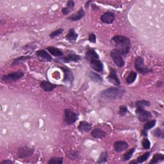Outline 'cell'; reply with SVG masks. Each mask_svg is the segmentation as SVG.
Returning a JSON list of instances; mask_svg holds the SVG:
<instances>
[{"mask_svg":"<svg viewBox=\"0 0 164 164\" xmlns=\"http://www.w3.org/2000/svg\"><path fill=\"white\" fill-rule=\"evenodd\" d=\"M90 3H92V2H90V1H88V2L86 3V4H85V8H86V9L89 8V4H90Z\"/></svg>","mask_w":164,"mask_h":164,"instance_id":"41","label":"cell"},{"mask_svg":"<svg viewBox=\"0 0 164 164\" xmlns=\"http://www.w3.org/2000/svg\"><path fill=\"white\" fill-rule=\"evenodd\" d=\"M135 151V148H133L131 149H130L128 151L126 152V153L124 154V156H123V159L125 161L126 160H130L131 158L133 156V154L134 153V152Z\"/></svg>","mask_w":164,"mask_h":164,"instance_id":"32","label":"cell"},{"mask_svg":"<svg viewBox=\"0 0 164 164\" xmlns=\"http://www.w3.org/2000/svg\"><path fill=\"white\" fill-rule=\"evenodd\" d=\"M135 68L139 73L145 75L153 71L151 69L148 68L144 63V59L142 57H138L135 60Z\"/></svg>","mask_w":164,"mask_h":164,"instance_id":"3","label":"cell"},{"mask_svg":"<svg viewBox=\"0 0 164 164\" xmlns=\"http://www.w3.org/2000/svg\"><path fill=\"white\" fill-rule=\"evenodd\" d=\"M142 145L144 149H149L151 147V143L149 139L147 138H144L142 142Z\"/></svg>","mask_w":164,"mask_h":164,"instance_id":"35","label":"cell"},{"mask_svg":"<svg viewBox=\"0 0 164 164\" xmlns=\"http://www.w3.org/2000/svg\"><path fill=\"white\" fill-rule=\"evenodd\" d=\"M156 120H151L150 121H148L147 123H145V124L144 126V131H143V133L142 135L144 136H147V131L149 130H151V128H153V127L156 125Z\"/></svg>","mask_w":164,"mask_h":164,"instance_id":"22","label":"cell"},{"mask_svg":"<svg viewBox=\"0 0 164 164\" xmlns=\"http://www.w3.org/2000/svg\"><path fill=\"white\" fill-rule=\"evenodd\" d=\"M149 156H150V152H146V153H145L144 155L140 156L137 158V163H142L145 162L148 159Z\"/></svg>","mask_w":164,"mask_h":164,"instance_id":"29","label":"cell"},{"mask_svg":"<svg viewBox=\"0 0 164 164\" xmlns=\"http://www.w3.org/2000/svg\"><path fill=\"white\" fill-rule=\"evenodd\" d=\"M33 152V149L28 146H23L20 148L18 150L17 155L21 159H25V158L32 155Z\"/></svg>","mask_w":164,"mask_h":164,"instance_id":"9","label":"cell"},{"mask_svg":"<svg viewBox=\"0 0 164 164\" xmlns=\"http://www.w3.org/2000/svg\"><path fill=\"white\" fill-rule=\"evenodd\" d=\"M137 163V162H135V161H132V162H130V163Z\"/></svg>","mask_w":164,"mask_h":164,"instance_id":"42","label":"cell"},{"mask_svg":"<svg viewBox=\"0 0 164 164\" xmlns=\"http://www.w3.org/2000/svg\"><path fill=\"white\" fill-rule=\"evenodd\" d=\"M137 77V72H134V71H131L130 72V74L128 75V76L126 77V83L127 84L133 83V82L135 81Z\"/></svg>","mask_w":164,"mask_h":164,"instance_id":"27","label":"cell"},{"mask_svg":"<svg viewBox=\"0 0 164 164\" xmlns=\"http://www.w3.org/2000/svg\"><path fill=\"white\" fill-rule=\"evenodd\" d=\"M91 135L95 138H103L106 136V132L100 128H95L91 132Z\"/></svg>","mask_w":164,"mask_h":164,"instance_id":"20","label":"cell"},{"mask_svg":"<svg viewBox=\"0 0 164 164\" xmlns=\"http://www.w3.org/2000/svg\"><path fill=\"white\" fill-rule=\"evenodd\" d=\"M113 42L115 49L121 54H126L129 53L130 50V40L123 35H115L112 39Z\"/></svg>","mask_w":164,"mask_h":164,"instance_id":"1","label":"cell"},{"mask_svg":"<svg viewBox=\"0 0 164 164\" xmlns=\"http://www.w3.org/2000/svg\"><path fill=\"white\" fill-rule=\"evenodd\" d=\"M85 58L89 62L95 59H99L98 54L94 50L89 49L85 53Z\"/></svg>","mask_w":164,"mask_h":164,"instance_id":"18","label":"cell"},{"mask_svg":"<svg viewBox=\"0 0 164 164\" xmlns=\"http://www.w3.org/2000/svg\"><path fill=\"white\" fill-rule=\"evenodd\" d=\"M90 62V65L94 70L98 72H103V64L100 61L99 59H95L91 60Z\"/></svg>","mask_w":164,"mask_h":164,"instance_id":"14","label":"cell"},{"mask_svg":"<svg viewBox=\"0 0 164 164\" xmlns=\"http://www.w3.org/2000/svg\"><path fill=\"white\" fill-rule=\"evenodd\" d=\"M114 149L117 152H122L123 151H125L126 149L128 148V144H127L125 141H116L113 144Z\"/></svg>","mask_w":164,"mask_h":164,"instance_id":"16","label":"cell"},{"mask_svg":"<svg viewBox=\"0 0 164 164\" xmlns=\"http://www.w3.org/2000/svg\"><path fill=\"white\" fill-rule=\"evenodd\" d=\"M115 18V14L112 12L108 11L101 15L100 19L103 23L106 24H111L114 21Z\"/></svg>","mask_w":164,"mask_h":164,"instance_id":"10","label":"cell"},{"mask_svg":"<svg viewBox=\"0 0 164 164\" xmlns=\"http://www.w3.org/2000/svg\"><path fill=\"white\" fill-rule=\"evenodd\" d=\"M107 78H108V81L110 82L111 83L113 84L114 85L118 86L120 84V80H119V79L117 75V72L114 69H112V68L110 69V73H109Z\"/></svg>","mask_w":164,"mask_h":164,"instance_id":"11","label":"cell"},{"mask_svg":"<svg viewBox=\"0 0 164 164\" xmlns=\"http://www.w3.org/2000/svg\"><path fill=\"white\" fill-rule=\"evenodd\" d=\"M85 15V11L83 10V9L81 8L80 10H78V12H76V14L69 17L68 18V19L72 21H77L82 19L83 17H84Z\"/></svg>","mask_w":164,"mask_h":164,"instance_id":"17","label":"cell"},{"mask_svg":"<svg viewBox=\"0 0 164 164\" xmlns=\"http://www.w3.org/2000/svg\"><path fill=\"white\" fill-rule=\"evenodd\" d=\"M64 32V29L63 28H60V29H58L57 30H54V31H53V32H51L50 35V37L51 38H54L57 37V36L60 35V34H62Z\"/></svg>","mask_w":164,"mask_h":164,"instance_id":"34","label":"cell"},{"mask_svg":"<svg viewBox=\"0 0 164 164\" xmlns=\"http://www.w3.org/2000/svg\"><path fill=\"white\" fill-rule=\"evenodd\" d=\"M14 162L12 161H11L10 160H6L4 161H2L1 162V164H10V163H13Z\"/></svg>","mask_w":164,"mask_h":164,"instance_id":"40","label":"cell"},{"mask_svg":"<svg viewBox=\"0 0 164 164\" xmlns=\"http://www.w3.org/2000/svg\"><path fill=\"white\" fill-rule=\"evenodd\" d=\"M64 162V159L62 157H53L48 162V163H58V164H62Z\"/></svg>","mask_w":164,"mask_h":164,"instance_id":"30","label":"cell"},{"mask_svg":"<svg viewBox=\"0 0 164 164\" xmlns=\"http://www.w3.org/2000/svg\"><path fill=\"white\" fill-rule=\"evenodd\" d=\"M75 5V4L74 1H72V0H71V1H69L68 2V7H64L62 9V13L65 15L69 14L71 12V10L74 9Z\"/></svg>","mask_w":164,"mask_h":164,"instance_id":"25","label":"cell"},{"mask_svg":"<svg viewBox=\"0 0 164 164\" xmlns=\"http://www.w3.org/2000/svg\"><path fill=\"white\" fill-rule=\"evenodd\" d=\"M107 160H108V153H106V151L102 152L97 163H106Z\"/></svg>","mask_w":164,"mask_h":164,"instance_id":"28","label":"cell"},{"mask_svg":"<svg viewBox=\"0 0 164 164\" xmlns=\"http://www.w3.org/2000/svg\"><path fill=\"white\" fill-rule=\"evenodd\" d=\"M123 90L117 87H110L103 90L100 94L102 98L106 99H115L120 98L123 95Z\"/></svg>","mask_w":164,"mask_h":164,"instance_id":"2","label":"cell"},{"mask_svg":"<svg viewBox=\"0 0 164 164\" xmlns=\"http://www.w3.org/2000/svg\"><path fill=\"white\" fill-rule=\"evenodd\" d=\"M24 76L23 72L21 71H17L12 72L8 75H3L2 77V80L4 82H14L20 80Z\"/></svg>","mask_w":164,"mask_h":164,"instance_id":"4","label":"cell"},{"mask_svg":"<svg viewBox=\"0 0 164 164\" xmlns=\"http://www.w3.org/2000/svg\"><path fill=\"white\" fill-rule=\"evenodd\" d=\"M36 55L40 60H44L46 62H50L52 60V58L50 54L44 50H40L36 52Z\"/></svg>","mask_w":164,"mask_h":164,"instance_id":"15","label":"cell"},{"mask_svg":"<svg viewBox=\"0 0 164 164\" xmlns=\"http://www.w3.org/2000/svg\"><path fill=\"white\" fill-rule=\"evenodd\" d=\"M60 68L61 69L64 74V80L63 82L65 83H72L74 81V75L72 73V72L70 71L69 69L62 68V67H60Z\"/></svg>","mask_w":164,"mask_h":164,"instance_id":"12","label":"cell"},{"mask_svg":"<svg viewBox=\"0 0 164 164\" xmlns=\"http://www.w3.org/2000/svg\"><path fill=\"white\" fill-rule=\"evenodd\" d=\"M40 86L42 89H43L45 92H51L54 89H56L58 85L55 84H53L48 81H42L40 83Z\"/></svg>","mask_w":164,"mask_h":164,"instance_id":"13","label":"cell"},{"mask_svg":"<svg viewBox=\"0 0 164 164\" xmlns=\"http://www.w3.org/2000/svg\"><path fill=\"white\" fill-rule=\"evenodd\" d=\"M67 155H68V157L70 159V160H76L78 158V154L77 152L74 151H69Z\"/></svg>","mask_w":164,"mask_h":164,"instance_id":"36","label":"cell"},{"mask_svg":"<svg viewBox=\"0 0 164 164\" xmlns=\"http://www.w3.org/2000/svg\"><path fill=\"white\" fill-rule=\"evenodd\" d=\"M78 128L82 132H89L92 130V125L87 121H81L78 125Z\"/></svg>","mask_w":164,"mask_h":164,"instance_id":"19","label":"cell"},{"mask_svg":"<svg viewBox=\"0 0 164 164\" xmlns=\"http://www.w3.org/2000/svg\"><path fill=\"white\" fill-rule=\"evenodd\" d=\"M31 58H32L31 56H21V57H18V58H16L14 60V62L12 63V65H16V64H19L20 62H22L23 61H25V60L30 59Z\"/></svg>","mask_w":164,"mask_h":164,"instance_id":"31","label":"cell"},{"mask_svg":"<svg viewBox=\"0 0 164 164\" xmlns=\"http://www.w3.org/2000/svg\"><path fill=\"white\" fill-rule=\"evenodd\" d=\"M127 112V108L126 106L122 105L120 106L119 108V114L120 115V116H124L126 114Z\"/></svg>","mask_w":164,"mask_h":164,"instance_id":"38","label":"cell"},{"mask_svg":"<svg viewBox=\"0 0 164 164\" xmlns=\"http://www.w3.org/2000/svg\"><path fill=\"white\" fill-rule=\"evenodd\" d=\"M78 119V115L71 109H65L64 110V120L67 124H74Z\"/></svg>","mask_w":164,"mask_h":164,"instance_id":"5","label":"cell"},{"mask_svg":"<svg viewBox=\"0 0 164 164\" xmlns=\"http://www.w3.org/2000/svg\"><path fill=\"white\" fill-rule=\"evenodd\" d=\"M152 133H153V135L156 137H162V138H163V131H162V130L159 128V127H158V128H156V129H155L153 132H152Z\"/></svg>","mask_w":164,"mask_h":164,"instance_id":"37","label":"cell"},{"mask_svg":"<svg viewBox=\"0 0 164 164\" xmlns=\"http://www.w3.org/2000/svg\"><path fill=\"white\" fill-rule=\"evenodd\" d=\"M110 56L113 60V62L118 67V68H123V67H124L125 64L124 60L122 57V54H121L119 51H117L116 50H113L110 52Z\"/></svg>","mask_w":164,"mask_h":164,"instance_id":"8","label":"cell"},{"mask_svg":"<svg viewBox=\"0 0 164 164\" xmlns=\"http://www.w3.org/2000/svg\"><path fill=\"white\" fill-rule=\"evenodd\" d=\"M89 40L92 43H96V36L94 33H91L89 36Z\"/></svg>","mask_w":164,"mask_h":164,"instance_id":"39","label":"cell"},{"mask_svg":"<svg viewBox=\"0 0 164 164\" xmlns=\"http://www.w3.org/2000/svg\"><path fill=\"white\" fill-rule=\"evenodd\" d=\"M136 105L137 107L143 108L145 106H150V102L146 100H141L136 103Z\"/></svg>","mask_w":164,"mask_h":164,"instance_id":"33","label":"cell"},{"mask_svg":"<svg viewBox=\"0 0 164 164\" xmlns=\"http://www.w3.org/2000/svg\"><path fill=\"white\" fill-rule=\"evenodd\" d=\"M47 50L49 51L52 55L56 57H61L64 55L63 52L60 49L55 47L50 46L47 47Z\"/></svg>","mask_w":164,"mask_h":164,"instance_id":"21","label":"cell"},{"mask_svg":"<svg viewBox=\"0 0 164 164\" xmlns=\"http://www.w3.org/2000/svg\"><path fill=\"white\" fill-rule=\"evenodd\" d=\"M78 34L76 33L74 28L70 29L68 35H66L65 39L69 42H74L76 41L78 38Z\"/></svg>","mask_w":164,"mask_h":164,"instance_id":"23","label":"cell"},{"mask_svg":"<svg viewBox=\"0 0 164 164\" xmlns=\"http://www.w3.org/2000/svg\"><path fill=\"white\" fill-rule=\"evenodd\" d=\"M135 113L138 120L142 123L147 122V121H148L152 117L151 113L149 112L144 110L142 108L137 107Z\"/></svg>","mask_w":164,"mask_h":164,"instance_id":"6","label":"cell"},{"mask_svg":"<svg viewBox=\"0 0 164 164\" xmlns=\"http://www.w3.org/2000/svg\"><path fill=\"white\" fill-rule=\"evenodd\" d=\"M89 76L90 78V80L96 82V83H101L103 81V78L101 76L98 75L96 72H92V71H90L89 73Z\"/></svg>","mask_w":164,"mask_h":164,"instance_id":"24","label":"cell"},{"mask_svg":"<svg viewBox=\"0 0 164 164\" xmlns=\"http://www.w3.org/2000/svg\"><path fill=\"white\" fill-rule=\"evenodd\" d=\"M164 160V155L161 153H156L153 156V159H151L149 163H158Z\"/></svg>","mask_w":164,"mask_h":164,"instance_id":"26","label":"cell"},{"mask_svg":"<svg viewBox=\"0 0 164 164\" xmlns=\"http://www.w3.org/2000/svg\"><path fill=\"white\" fill-rule=\"evenodd\" d=\"M81 60V57L78 54L71 53L68 54L66 57H59L57 59L54 60L56 62H62V63H70V62H77L79 60Z\"/></svg>","mask_w":164,"mask_h":164,"instance_id":"7","label":"cell"}]
</instances>
